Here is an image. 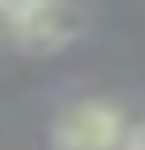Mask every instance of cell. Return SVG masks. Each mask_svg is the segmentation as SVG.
Wrapping results in <instances>:
<instances>
[{"instance_id":"obj_3","label":"cell","mask_w":145,"mask_h":150,"mask_svg":"<svg viewBox=\"0 0 145 150\" xmlns=\"http://www.w3.org/2000/svg\"><path fill=\"white\" fill-rule=\"evenodd\" d=\"M124 150H145V125H137L133 134H129V142H124Z\"/></svg>"},{"instance_id":"obj_1","label":"cell","mask_w":145,"mask_h":150,"mask_svg":"<svg viewBox=\"0 0 145 150\" xmlns=\"http://www.w3.org/2000/svg\"><path fill=\"white\" fill-rule=\"evenodd\" d=\"M8 38L29 54H54L83 33V8L70 0H0Z\"/></svg>"},{"instance_id":"obj_2","label":"cell","mask_w":145,"mask_h":150,"mask_svg":"<svg viewBox=\"0 0 145 150\" xmlns=\"http://www.w3.org/2000/svg\"><path fill=\"white\" fill-rule=\"evenodd\" d=\"M124 142H129L124 108L100 96L66 104L50 125L54 150H124Z\"/></svg>"}]
</instances>
